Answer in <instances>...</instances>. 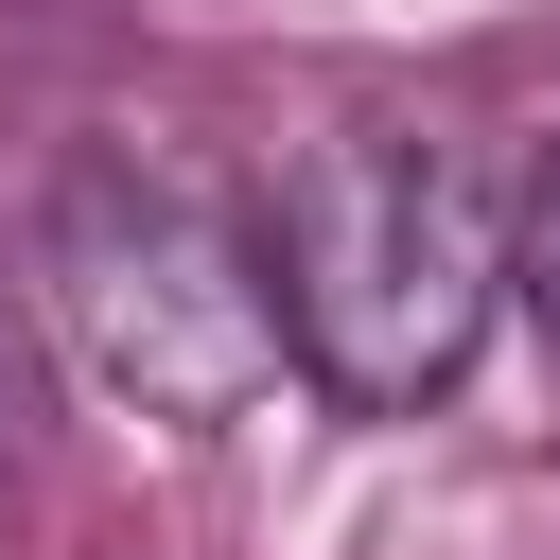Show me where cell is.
I'll list each match as a JSON object with an SVG mask.
<instances>
[{
    "label": "cell",
    "instance_id": "1",
    "mask_svg": "<svg viewBox=\"0 0 560 560\" xmlns=\"http://www.w3.org/2000/svg\"><path fill=\"white\" fill-rule=\"evenodd\" d=\"M262 262H280L298 368H315L350 420H420V402L490 350V315H508V280H525L508 210H490L472 158H438V140H315V158L280 175V210H262Z\"/></svg>",
    "mask_w": 560,
    "mask_h": 560
},
{
    "label": "cell",
    "instance_id": "2",
    "mask_svg": "<svg viewBox=\"0 0 560 560\" xmlns=\"http://www.w3.org/2000/svg\"><path fill=\"white\" fill-rule=\"evenodd\" d=\"M52 332H70V368L105 402H140L175 438L245 420L298 368V315H280L262 228H228L210 192H175L140 158H105V175L52 192Z\"/></svg>",
    "mask_w": 560,
    "mask_h": 560
},
{
    "label": "cell",
    "instance_id": "3",
    "mask_svg": "<svg viewBox=\"0 0 560 560\" xmlns=\"http://www.w3.org/2000/svg\"><path fill=\"white\" fill-rule=\"evenodd\" d=\"M525 298H542V350H560V175H542V210H525Z\"/></svg>",
    "mask_w": 560,
    "mask_h": 560
}]
</instances>
